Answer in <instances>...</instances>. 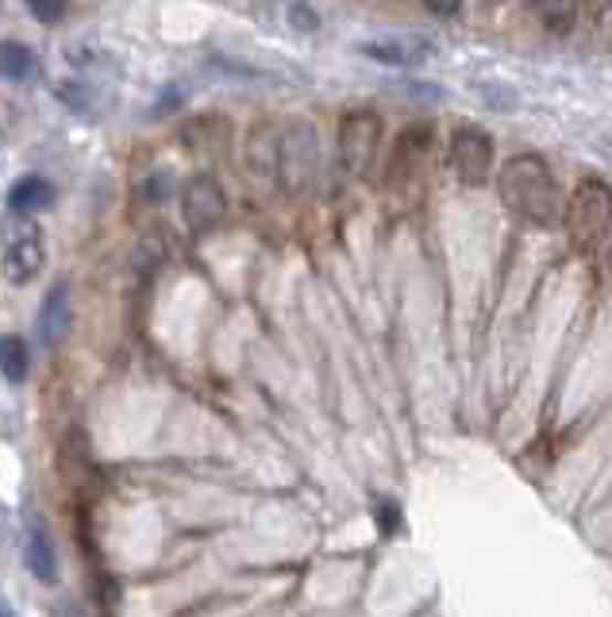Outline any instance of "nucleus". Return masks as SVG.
<instances>
[{"label": "nucleus", "mask_w": 612, "mask_h": 617, "mask_svg": "<svg viewBox=\"0 0 612 617\" xmlns=\"http://www.w3.org/2000/svg\"><path fill=\"white\" fill-rule=\"evenodd\" d=\"M0 617H15V614H12V606H8L4 598H0Z\"/></svg>", "instance_id": "4be33fe9"}, {"label": "nucleus", "mask_w": 612, "mask_h": 617, "mask_svg": "<svg viewBox=\"0 0 612 617\" xmlns=\"http://www.w3.org/2000/svg\"><path fill=\"white\" fill-rule=\"evenodd\" d=\"M528 4L551 31H570L578 20V4H582V0H528Z\"/></svg>", "instance_id": "4468645a"}, {"label": "nucleus", "mask_w": 612, "mask_h": 617, "mask_svg": "<svg viewBox=\"0 0 612 617\" xmlns=\"http://www.w3.org/2000/svg\"><path fill=\"white\" fill-rule=\"evenodd\" d=\"M4 278L12 286H28L39 278L46 263V244H43V228H39L31 216L12 213L4 221Z\"/></svg>", "instance_id": "20e7f679"}, {"label": "nucleus", "mask_w": 612, "mask_h": 617, "mask_svg": "<svg viewBox=\"0 0 612 617\" xmlns=\"http://www.w3.org/2000/svg\"><path fill=\"white\" fill-rule=\"evenodd\" d=\"M374 518H378L382 533H397V529H401V510H397L389 498H378V502H374Z\"/></svg>", "instance_id": "a211bd4d"}, {"label": "nucleus", "mask_w": 612, "mask_h": 617, "mask_svg": "<svg viewBox=\"0 0 612 617\" xmlns=\"http://www.w3.org/2000/svg\"><path fill=\"white\" fill-rule=\"evenodd\" d=\"M35 70H39V58L28 43H15V39L0 43V77L4 82H28V77H35Z\"/></svg>", "instance_id": "ddd939ff"}, {"label": "nucleus", "mask_w": 612, "mask_h": 617, "mask_svg": "<svg viewBox=\"0 0 612 617\" xmlns=\"http://www.w3.org/2000/svg\"><path fill=\"white\" fill-rule=\"evenodd\" d=\"M567 236L578 252H598L612 232V190L601 178H582L567 201Z\"/></svg>", "instance_id": "7ed1b4c3"}, {"label": "nucleus", "mask_w": 612, "mask_h": 617, "mask_svg": "<svg viewBox=\"0 0 612 617\" xmlns=\"http://www.w3.org/2000/svg\"><path fill=\"white\" fill-rule=\"evenodd\" d=\"M431 147H436V131L428 124H412L397 136L394 155H389V178L394 182H412L420 178V170L428 167L431 159Z\"/></svg>", "instance_id": "6e6552de"}, {"label": "nucleus", "mask_w": 612, "mask_h": 617, "mask_svg": "<svg viewBox=\"0 0 612 617\" xmlns=\"http://www.w3.org/2000/svg\"><path fill=\"white\" fill-rule=\"evenodd\" d=\"M320 170H324V151H320V136L309 120H289L278 128V162H273V185L286 198H304L316 190Z\"/></svg>", "instance_id": "f03ea898"}, {"label": "nucleus", "mask_w": 612, "mask_h": 617, "mask_svg": "<svg viewBox=\"0 0 612 617\" xmlns=\"http://www.w3.org/2000/svg\"><path fill=\"white\" fill-rule=\"evenodd\" d=\"M54 198H58V193H54V185L46 182V178L28 174L12 185V193H8V209H12V213H23V216H35V213H46V209L54 205Z\"/></svg>", "instance_id": "f8f14e48"}, {"label": "nucleus", "mask_w": 612, "mask_h": 617, "mask_svg": "<svg viewBox=\"0 0 612 617\" xmlns=\"http://www.w3.org/2000/svg\"><path fill=\"white\" fill-rule=\"evenodd\" d=\"M66 332H69V286L54 283L43 301V312H39V340L46 348H54V343L66 340Z\"/></svg>", "instance_id": "9d476101"}, {"label": "nucleus", "mask_w": 612, "mask_h": 617, "mask_svg": "<svg viewBox=\"0 0 612 617\" xmlns=\"http://www.w3.org/2000/svg\"><path fill=\"white\" fill-rule=\"evenodd\" d=\"M423 4H428L436 15H451L454 8H459V0H423Z\"/></svg>", "instance_id": "412c9836"}, {"label": "nucleus", "mask_w": 612, "mask_h": 617, "mask_svg": "<svg viewBox=\"0 0 612 617\" xmlns=\"http://www.w3.org/2000/svg\"><path fill=\"white\" fill-rule=\"evenodd\" d=\"M451 170L462 185L477 190L493 178V139L477 124H462L451 136Z\"/></svg>", "instance_id": "423d86ee"}, {"label": "nucleus", "mask_w": 612, "mask_h": 617, "mask_svg": "<svg viewBox=\"0 0 612 617\" xmlns=\"http://www.w3.org/2000/svg\"><path fill=\"white\" fill-rule=\"evenodd\" d=\"M23 564H28V572L35 575L39 583H58V552H54V544H51V536H46V529L39 525H31L28 529V541H23Z\"/></svg>", "instance_id": "9b49d317"}, {"label": "nucleus", "mask_w": 612, "mask_h": 617, "mask_svg": "<svg viewBox=\"0 0 612 617\" xmlns=\"http://www.w3.org/2000/svg\"><path fill=\"white\" fill-rule=\"evenodd\" d=\"M182 216L190 224L193 236L212 232L227 216V198L219 190V182L212 174H193L182 190Z\"/></svg>", "instance_id": "0eeeda50"}, {"label": "nucleus", "mask_w": 612, "mask_h": 617, "mask_svg": "<svg viewBox=\"0 0 612 617\" xmlns=\"http://www.w3.org/2000/svg\"><path fill=\"white\" fill-rule=\"evenodd\" d=\"M170 190V174H151V182H147V198L151 201H162Z\"/></svg>", "instance_id": "aec40b11"}, {"label": "nucleus", "mask_w": 612, "mask_h": 617, "mask_svg": "<svg viewBox=\"0 0 612 617\" xmlns=\"http://www.w3.org/2000/svg\"><path fill=\"white\" fill-rule=\"evenodd\" d=\"M289 15H293L297 28H301V31H316V28H320V15L309 12L304 4H293V8H289Z\"/></svg>", "instance_id": "6ab92c4d"}, {"label": "nucleus", "mask_w": 612, "mask_h": 617, "mask_svg": "<svg viewBox=\"0 0 612 617\" xmlns=\"http://www.w3.org/2000/svg\"><path fill=\"white\" fill-rule=\"evenodd\" d=\"M431 51H436V43H431V39H420V35L366 39V43H358V54H363V58L382 62V66H397V70L420 66L423 58H431Z\"/></svg>", "instance_id": "1a4fd4ad"}, {"label": "nucleus", "mask_w": 612, "mask_h": 617, "mask_svg": "<svg viewBox=\"0 0 612 617\" xmlns=\"http://www.w3.org/2000/svg\"><path fill=\"white\" fill-rule=\"evenodd\" d=\"M382 139V120L371 108H355V113L343 116L340 124V162L351 178H366L374 167V155H378Z\"/></svg>", "instance_id": "39448f33"}, {"label": "nucleus", "mask_w": 612, "mask_h": 617, "mask_svg": "<svg viewBox=\"0 0 612 617\" xmlns=\"http://www.w3.org/2000/svg\"><path fill=\"white\" fill-rule=\"evenodd\" d=\"M23 4L31 8L39 23H58L62 12H66V0H23Z\"/></svg>", "instance_id": "f3484780"}, {"label": "nucleus", "mask_w": 612, "mask_h": 617, "mask_svg": "<svg viewBox=\"0 0 612 617\" xmlns=\"http://www.w3.org/2000/svg\"><path fill=\"white\" fill-rule=\"evenodd\" d=\"M58 93L62 100H66L69 108H77V113H100L105 108V100H100V93L93 89V85H85V82H66L62 89H54Z\"/></svg>", "instance_id": "dca6fc26"}, {"label": "nucleus", "mask_w": 612, "mask_h": 617, "mask_svg": "<svg viewBox=\"0 0 612 617\" xmlns=\"http://www.w3.org/2000/svg\"><path fill=\"white\" fill-rule=\"evenodd\" d=\"M28 343L20 336H0V374L8 382H23L28 379Z\"/></svg>", "instance_id": "2eb2a0df"}, {"label": "nucleus", "mask_w": 612, "mask_h": 617, "mask_svg": "<svg viewBox=\"0 0 612 617\" xmlns=\"http://www.w3.org/2000/svg\"><path fill=\"white\" fill-rule=\"evenodd\" d=\"M497 193L505 209L520 221L547 228L559 221V185L555 170L539 155H513L497 170Z\"/></svg>", "instance_id": "f257e3e1"}]
</instances>
